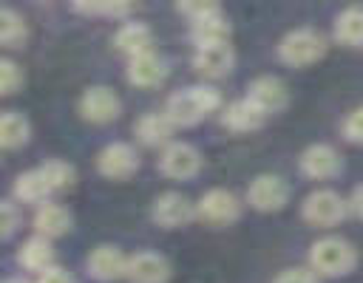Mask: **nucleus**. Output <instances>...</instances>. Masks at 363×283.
<instances>
[{"instance_id":"4468645a","label":"nucleus","mask_w":363,"mask_h":283,"mask_svg":"<svg viewBox=\"0 0 363 283\" xmlns=\"http://www.w3.org/2000/svg\"><path fill=\"white\" fill-rule=\"evenodd\" d=\"M88 272L91 277L96 280H116V277H125L128 272V258L116 249V246H96L91 255H88Z\"/></svg>"},{"instance_id":"f704fd0d","label":"nucleus","mask_w":363,"mask_h":283,"mask_svg":"<svg viewBox=\"0 0 363 283\" xmlns=\"http://www.w3.org/2000/svg\"><path fill=\"white\" fill-rule=\"evenodd\" d=\"M9 283H28V280H23V277H14V280H9Z\"/></svg>"},{"instance_id":"cd10ccee","label":"nucleus","mask_w":363,"mask_h":283,"mask_svg":"<svg viewBox=\"0 0 363 283\" xmlns=\"http://www.w3.org/2000/svg\"><path fill=\"white\" fill-rule=\"evenodd\" d=\"M82 14H105V17H125L130 11V3H77L74 6Z\"/></svg>"},{"instance_id":"f03ea898","label":"nucleus","mask_w":363,"mask_h":283,"mask_svg":"<svg viewBox=\"0 0 363 283\" xmlns=\"http://www.w3.org/2000/svg\"><path fill=\"white\" fill-rule=\"evenodd\" d=\"M354 263H357V252L352 249V243L343 241V238H335V235L315 241L312 249H309L312 272L326 275V277H340V275L352 272Z\"/></svg>"},{"instance_id":"6e6552de","label":"nucleus","mask_w":363,"mask_h":283,"mask_svg":"<svg viewBox=\"0 0 363 283\" xmlns=\"http://www.w3.org/2000/svg\"><path fill=\"white\" fill-rule=\"evenodd\" d=\"M96 167H99V173L108 175V178H128V175L136 173L139 156H136V150H133L130 144L113 142V144H108V147L96 156Z\"/></svg>"},{"instance_id":"aec40b11","label":"nucleus","mask_w":363,"mask_h":283,"mask_svg":"<svg viewBox=\"0 0 363 283\" xmlns=\"http://www.w3.org/2000/svg\"><path fill=\"white\" fill-rule=\"evenodd\" d=\"M133 130H136V136H139L142 144L156 147V144H164L170 139L173 122L167 119V113H145V116H139V122L133 125Z\"/></svg>"},{"instance_id":"412c9836","label":"nucleus","mask_w":363,"mask_h":283,"mask_svg":"<svg viewBox=\"0 0 363 283\" xmlns=\"http://www.w3.org/2000/svg\"><path fill=\"white\" fill-rule=\"evenodd\" d=\"M34 226L43 238H57L62 232H68L71 226V212L60 204H40L37 215H34Z\"/></svg>"},{"instance_id":"1a4fd4ad","label":"nucleus","mask_w":363,"mask_h":283,"mask_svg":"<svg viewBox=\"0 0 363 283\" xmlns=\"http://www.w3.org/2000/svg\"><path fill=\"white\" fill-rule=\"evenodd\" d=\"M193 218H196V204H190V198H184L182 192H164L153 201V221L167 229L182 226Z\"/></svg>"},{"instance_id":"c85d7f7f","label":"nucleus","mask_w":363,"mask_h":283,"mask_svg":"<svg viewBox=\"0 0 363 283\" xmlns=\"http://www.w3.org/2000/svg\"><path fill=\"white\" fill-rule=\"evenodd\" d=\"M23 74L11 59H0V93H11L14 88H20Z\"/></svg>"},{"instance_id":"393cba45","label":"nucleus","mask_w":363,"mask_h":283,"mask_svg":"<svg viewBox=\"0 0 363 283\" xmlns=\"http://www.w3.org/2000/svg\"><path fill=\"white\" fill-rule=\"evenodd\" d=\"M26 139H28V122L14 110L0 113V147H20Z\"/></svg>"},{"instance_id":"dca6fc26","label":"nucleus","mask_w":363,"mask_h":283,"mask_svg":"<svg viewBox=\"0 0 363 283\" xmlns=\"http://www.w3.org/2000/svg\"><path fill=\"white\" fill-rule=\"evenodd\" d=\"M167 76V65L159 54L147 51V54H139V57H130L128 62V79L139 88H153L159 85L162 79Z\"/></svg>"},{"instance_id":"ddd939ff","label":"nucleus","mask_w":363,"mask_h":283,"mask_svg":"<svg viewBox=\"0 0 363 283\" xmlns=\"http://www.w3.org/2000/svg\"><path fill=\"white\" fill-rule=\"evenodd\" d=\"M235 62V54L227 42H216V45H199L193 54V65L199 74L204 76H224Z\"/></svg>"},{"instance_id":"2eb2a0df","label":"nucleus","mask_w":363,"mask_h":283,"mask_svg":"<svg viewBox=\"0 0 363 283\" xmlns=\"http://www.w3.org/2000/svg\"><path fill=\"white\" fill-rule=\"evenodd\" d=\"M247 99L252 105H258L264 113H275V110H281L289 102V93H286V88H284V82L278 76H258L250 85Z\"/></svg>"},{"instance_id":"c756f323","label":"nucleus","mask_w":363,"mask_h":283,"mask_svg":"<svg viewBox=\"0 0 363 283\" xmlns=\"http://www.w3.org/2000/svg\"><path fill=\"white\" fill-rule=\"evenodd\" d=\"M343 136H346L349 142L363 144V108L352 110V113L343 119Z\"/></svg>"},{"instance_id":"a211bd4d","label":"nucleus","mask_w":363,"mask_h":283,"mask_svg":"<svg viewBox=\"0 0 363 283\" xmlns=\"http://www.w3.org/2000/svg\"><path fill=\"white\" fill-rule=\"evenodd\" d=\"M150 42H153L150 28H147L145 23H136V20L122 23L119 31L113 34V45H116L122 54H128V57L147 54V51H150Z\"/></svg>"},{"instance_id":"9b49d317","label":"nucleus","mask_w":363,"mask_h":283,"mask_svg":"<svg viewBox=\"0 0 363 283\" xmlns=\"http://www.w3.org/2000/svg\"><path fill=\"white\" fill-rule=\"evenodd\" d=\"M125 277L130 283H164L170 277V263L156 252H136L128 258Z\"/></svg>"},{"instance_id":"2f4dec72","label":"nucleus","mask_w":363,"mask_h":283,"mask_svg":"<svg viewBox=\"0 0 363 283\" xmlns=\"http://www.w3.org/2000/svg\"><path fill=\"white\" fill-rule=\"evenodd\" d=\"M17 226V209L9 201H0V238H6Z\"/></svg>"},{"instance_id":"7c9ffc66","label":"nucleus","mask_w":363,"mask_h":283,"mask_svg":"<svg viewBox=\"0 0 363 283\" xmlns=\"http://www.w3.org/2000/svg\"><path fill=\"white\" fill-rule=\"evenodd\" d=\"M275 283H318V277L309 269H284L275 277Z\"/></svg>"},{"instance_id":"f3484780","label":"nucleus","mask_w":363,"mask_h":283,"mask_svg":"<svg viewBox=\"0 0 363 283\" xmlns=\"http://www.w3.org/2000/svg\"><path fill=\"white\" fill-rule=\"evenodd\" d=\"M264 116H267V113H264L258 105H252L250 99H238V102H230V105L224 108L221 122H224V127H230V130H235V133H247V130L261 127Z\"/></svg>"},{"instance_id":"7ed1b4c3","label":"nucleus","mask_w":363,"mask_h":283,"mask_svg":"<svg viewBox=\"0 0 363 283\" xmlns=\"http://www.w3.org/2000/svg\"><path fill=\"white\" fill-rule=\"evenodd\" d=\"M323 54H326V37L315 28H295L278 45V57L286 65H295V68L318 62Z\"/></svg>"},{"instance_id":"f257e3e1","label":"nucleus","mask_w":363,"mask_h":283,"mask_svg":"<svg viewBox=\"0 0 363 283\" xmlns=\"http://www.w3.org/2000/svg\"><path fill=\"white\" fill-rule=\"evenodd\" d=\"M221 105V96L216 88H207V85H193V88H184V91H176L170 99H167V119L173 125H196L201 122L207 113H213L216 108Z\"/></svg>"},{"instance_id":"4be33fe9","label":"nucleus","mask_w":363,"mask_h":283,"mask_svg":"<svg viewBox=\"0 0 363 283\" xmlns=\"http://www.w3.org/2000/svg\"><path fill=\"white\" fill-rule=\"evenodd\" d=\"M335 40L343 45H363V8H343L335 20Z\"/></svg>"},{"instance_id":"20e7f679","label":"nucleus","mask_w":363,"mask_h":283,"mask_svg":"<svg viewBox=\"0 0 363 283\" xmlns=\"http://www.w3.org/2000/svg\"><path fill=\"white\" fill-rule=\"evenodd\" d=\"M346 212H349V201H343L335 190H315L303 198L301 207V215L315 226H335L346 218Z\"/></svg>"},{"instance_id":"6ab92c4d","label":"nucleus","mask_w":363,"mask_h":283,"mask_svg":"<svg viewBox=\"0 0 363 283\" xmlns=\"http://www.w3.org/2000/svg\"><path fill=\"white\" fill-rule=\"evenodd\" d=\"M190 34H193L196 45H216V42H227L230 25H227L221 11H213V14L201 17V20H193L190 23Z\"/></svg>"},{"instance_id":"9d476101","label":"nucleus","mask_w":363,"mask_h":283,"mask_svg":"<svg viewBox=\"0 0 363 283\" xmlns=\"http://www.w3.org/2000/svg\"><path fill=\"white\" fill-rule=\"evenodd\" d=\"M301 173L309 178H332L340 173V153L329 144H312L301 153Z\"/></svg>"},{"instance_id":"a878e982","label":"nucleus","mask_w":363,"mask_h":283,"mask_svg":"<svg viewBox=\"0 0 363 283\" xmlns=\"http://www.w3.org/2000/svg\"><path fill=\"white\" fill-rule=\"evenodd\" d=\"M26 40V23L17 11L0 8V42L3 45H17Z\"/></svg>"},{"instance_id":"72a5a7b5","label":"nucleus","mask_w":363,"mask_h":283,"mask_svg":"<svg viewBox=\"0 0 363 283\" xmlns=\"http://www.w3.org/2000/svg\"><path fill=\"white\" fill-rule=\"evenodd\" d=\"M349 209L363 221V184L354 187V192H352V198H349Z\"/></svg>"},{"instance_id":"b1692460","label":"nucleus","mask_w":363,"mask_h":283,"mask_svg":"<svg viewBox=\"0 0 363 283\" xmlns=\"http://www.w3.org/2000/svg\"><path fill=\"white\" fill-rule=\"evenodd\" d=\"M20 263L31 272H45L51 269V260H54V252H51V243L45 238H28L20 249Z\"/></svg>"},{"instance_id":"39448f33","label":"nucleus","mask_w":363,"mask_h":283,"mask_svg":"<svg viewBox=\"0 0 363 283\" xmlns=\"http://www.w3.org/2000/svg\"><path fill=\"white\" fill-rule=\"evenodd\" d=\"M289 198V187L281 175H272V173H264V175H255L250 190H247V201L261 209V212H275L286 204Z\"/></svg>"},{"instance_id":"5701e85b","label":"nucleus","mask_w":363,"mask_h":283,"mask_svg":"<svg viewBox=\"0 0 363 283\" xmlns=\"http://www.w3.org/2000/svg\"><path fill=\"white\" fill-rule=\"evenodd\" d=\"M51 192H54V190H51L48 178L43 175V170H28V173H23V175L14 181V195L23 198V201H28V204H40V201H45Z\"/></svg>"},{"instance_id":"0eeeda50","label":"nucleus","mask_w":363,"mask_h":283,"mask_svg":"<svg viewBox=\"0 0 363 283\" xmlns=\"http://www.w3.org/2000/svg\"><path fill=\"white\" fill-rule=\"evenodd\" d=\"M238 209H241L238 207V198L230 190H210L196 204V215L201 221H207V224H216V226L235 221L238 218Z\"/></svg>"},{"instance_id":"bb28decb","label":"nucleus","mask_w":363,"mask_h":283,"mask_svg":"<svg viewBox=\"0 0 363 283\" xmlns=\"http://www.w3.org/2000/svg\"><path fill=\"white\" fill-rule=\"evenodd\" d=\"M40 170H43V175L48 178L51 190H62V187H68V184L74 181V167H71L68 161L51 158V161H45V164H43Z\"/></svg>"},{"instance_id":"423d86ee","label":"nucleus","mask_w":363,"mask_h":283,"mask_svg":"<svg viewBox=\"0 0 363 283\" xmlns=\"http://www.w3.org/2000/svg\"><path fill=\"white\" fill-rule=\"evenodd\" d=\"M159 170L170 178H190L201 170V156L193 144L187 142H173L164 147L162 158H159Z\"/></svg>"},{"instance_id":"473e14b6","label":"nucleus","mask_w":363,"mask_h":283,"mask_svg":"<svg viewBox=\"0 0 363 283\" xmlns=\"http://www.w3.org/2000/svg\"><path fill=\"white\" fill-rule=\"evenodd\" d=\"M37 283H74V280H71V275H68L65 269L51 266V269H45V272H40Z\"/></svg>"},{"instance_id":"f8f14e48","label":"nucleus","mask_w":363,"mask_h":283,"mask_svg":"<svg viewBox=\"0 0 363 283\" xmlns=\"http://www.w3.org/2000/svg\"><path fill=\"white\" fill-rule=\"evenodd\" d=\"M79 110L91 122H111V119L119 116V96L111 88H102V85L88 88L79 99Z\"/></svg>"}]
</instances>
